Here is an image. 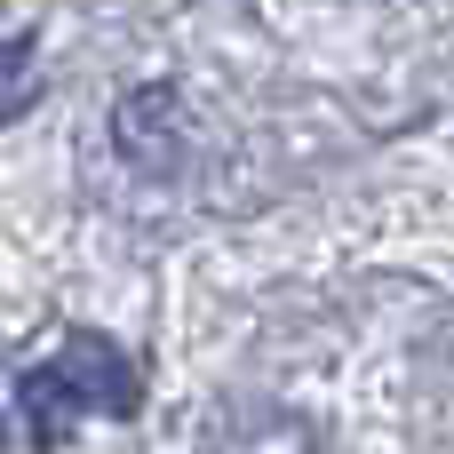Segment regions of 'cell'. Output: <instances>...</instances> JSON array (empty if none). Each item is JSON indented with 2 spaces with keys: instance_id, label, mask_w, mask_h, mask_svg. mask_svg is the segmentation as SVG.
Listing matches in <instances>:
<instances>
[{
  "instance_id": "1",
  "label": "cell",
  "mask_w": 454,
  "mask_h": 454,
  "mask_svg": "<svg viewBox=\"0 0 454 454\" xmlns=\"http://www.w3.org/2000/svg\"><path fill=\"white\" fill-rule=\"evenodd\" d=\"M16 399H24V415H32V439L40 447H64L88 415H136L144 407V375H136V359L120 351V343H104V335H64V351H48L24 383H16Z\"/></svg>"
},
{
  "instance_id": "2",
  "label": "cell",
  "mask_w": 454,
  "mask_h": 454,
  "mask_svg": "<svg viewBox=\"0 0 454 454\" xmlns=\"http://www.w3.org/2000/svg\"><path fill=\"white\" fill-rule=\"evenodd\" d=\"M176 128H184L176 88H136V96L112 112V136H120V152H128L136 168H168V160H176Z\"/></svg>"
},
{
  "instance_id": "3",
  "label": "cell",
  "mask_w": 454,
  "mask_h": 454,
  "mask_svg": "<svg viewBox=\"0 0 454 454\" xmlns=\"http://www.w3.org/2000/svg\"><path fill=\"white\" fill-rule=\"evenodd\" d=\"M200 454H319V431L287 407H247V415H223Z\"/></svg>"
},
{
  "instance_id": "4",
  "label": "cell",
  "mask_w": 454,
  "mask_h": 454,
  "mask_svg": "<svg viewBox=\"0 0 454 454\" xmlns=\"http://www.w3.org/2000/svg\"><path fill=\"white\" fill-rule=\"evenodd\" d=\"M32 72H40V40L32 32H8L0 40V120H24V104L40 96Z\"/></svg>"
},
{
  "instance_id": "5",
  "label": "cell",
  "mask_w": 454,
  "mask_h": 454,
  "mask_svg": "<svg viewBox=\"0 0 454 454\" xmlns=\"http://www.w3.org/2000/svg\"><path fill=\"white\" fill-rule=\"evenodd\" d=\"M0 454H8V447H0Z\"/></svg>"
}]
</instances>
